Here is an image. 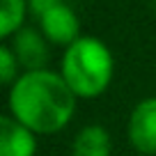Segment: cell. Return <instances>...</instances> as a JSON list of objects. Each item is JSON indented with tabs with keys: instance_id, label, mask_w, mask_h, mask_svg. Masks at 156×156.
<instances>
[{
	"instance_id": "cell-1",
	"label": "cell",
	"mask_w": 156,
	"mask_h": 156,
	"mask_svg": "<svg viewBox=\"0 0 156 156\" xmlns=\"http://www.w3.org/2000/svg\"><path fill=\"white\" fill-rule=\"evenodd\" d=\"M76 101L78 97L64 83L60 71H21L7 94V115L37 136H51L67 129L76 115Z\"/></svg>"
},
{
	"instance_id": "cell-2",
	"label": "cell",
	"mask_w": 156,
	"mask_h": 156,
	"mask_svg": "<svg viewBox=\"0 0 156 156\" xmlns=\"http://www.w3.org/2000/svg\"><path fill=\"white\" fill-rule=\"evenodd\" d=\"M60 73L78 99H97L110 87L115 60L101 39L80 34L64 48Z\"/></svg>"
},
{
	"instance_id": "cell-3",
	"label": "cell",
	"mask_w": 156,
	"mask_h": 156,
	"mask_svg": "<svg viewBox=\"0 0 156 156\" xmlns=\"http://www.w3.org/2000/svg\"><path fill=\"white\" fill-rule=\"evenodd\" d=\"M126 133L131 147L138 154H156V97H147L133 106Z\"/></svg>"
},
{
	"instance_id": "cell-4",
	"label": "cell",
	"mask_w": 156,
	"mask_h": 156,
	"mask_svg": "<svg viewBox=\"0 0 156 156\" xmlns=\"http://www.w3.org/2000/svg\"><path fill=\"white\" fill-rule=\"evenodd\" d=\"M48 39L44 37L41 30L34 28H21L9 37V48L14 51L23 71H34V69H48L51 51H48Z\"/></svg>"
},
{
	"instance_id": "cell-5",
	"label": "cell",
	"mask_w": 156,
	"mask_h": 156,
	"mask_svg": "<svg viewBox=\"0 0 156 156\" xmlns=\"http://www.w3.org/2000/svg\"><path fill=\"white\" fill-rule=\"evenodd\" d=\"M37 21H39V30L44 32V37L55 46L67 48L69 44H73L80 37V21H78L76 12L69 5H64V2L51 7Z\"/></svg>"
},
{
	"instance_id": "cell-6",
	"label": "cell",
	"mask_w": 156,
	"mask_h": 156,
	"mask_svg": "<svg viewBox=\"0 0 156 156\" xmlns=\"http://www.w3.org/2000/svg\"><path fill=\"white\" fill-rule=\"evenodd\" d=\"M0 156H37V133L12 115L0 117Z\"/></svg>"
},
{
	"instance_id": "cell-7",
	"label": "cell",
	"mask_w": 156,
	"mask_h": 156,
	"mask_svg": "<svg viewBox=\"0 0 156 156\" xmlns=\"http://www.w3.org/2000/svg\"><path fill=\"white\" fill-rule=\"evenodd\" d=\"M112 140L103 124H87L76 133L71 156H110Z\"/></svg>"
},
{
	"instance_id": "cell-8",
	"label": "cell",
	"mask_w": 156,
	"mask_h": 156,
	"mask_svg": "<svg viewBox=\"0 0 156 156\" xmlns=\"http://www.w3.org/2000/svg\"><path fill=\"white\" fill-rule=\"evenodd\" d=\"M28 12V0H0V37L9 39L14 32H19Z\"/></svg>"
},
{
	"instance_id": "cell-9",
	"label": "cell",
	"mask_w": 156,
	"mask_h": 156,
	"mask_svg": "<svg viewBox=\"0 0 156 156\" xmlns=\"http://www.w3.org/2000/svg\"><path fill=\"white\" fill-rule=\"evenodd\" d=\"M19 60H16L14 51L9 48V44H2L0 46V80L7 85V87H12L14 85V80L21 76L19 73Z\"/></svg>"
},
{
	"instance_id": "cell-10",
	"label": "cell",
	"mask_w": 156,
	"mask_h": 156,
	"mask_svg": "<svg viewBox=\"0 0 156 156\" xmlns=\"http://www.w3.org/2000/svg\"><path fill=\"white\" fill-rule=\"evenodd\" d=\"M60 2H62V0H28V7H30V14L39 19L41 14H46L51 7L60 5Z\"/></svg>"
},
{
	"instance_id": "cell-11",
	"label": "cell",
	"mask_w": 156,
	"mask_h": 156,
	"mask_svg": "<svg viewBox=\"0 0 156 156\" xmlns=\"http://www.w3.org/2000/svg\"><path fill=\"white\" fill-rule=\"evenodd\" d=\"M154 5H156V0H154Z\"/></svg>"
}]
</instances>
